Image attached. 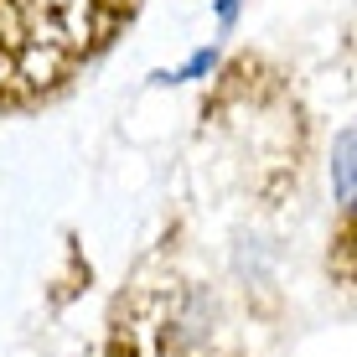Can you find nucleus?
<instances>
[{"label":"nucleus","mask_w":357,"mask_h":357,"mask_svg":"<svg viewBox=\"0 0 357 357\" xmlns=\"http://www.w3.org/2000/svg\"><path fill=\"white\" fill-rule=\"evenodd\" d=\"M233 16H238V0H218V21L233 26Z\"/></svg>","instance_id":"3"},{"label":"nucleus","mask_w":357,"mask_h":357,"mask_svg":"<svg viewBox=\"0 0 357 357\" xmlns=\"http://www.w3.org/2000/svg\"><path fill=\"white\" fill-rule=\"evenodd\" d=\"M331 197H337V233H331L337 275L357 285V119L331 145Z\"/></svg>","instance_id":"1"},{"label":"nucleus","mask_w":357,"mask_h":357,"mask_svg":"<svg viewBox=\"0 0 357 357\" xmlns=\"http://www.w3.org/2000/svg\"><path fill=\"white\" fill-rule=\"evenodd\" d=\"M213 68H218V52H213V47H197L176 73H155V83H192V78H207Z\"/></svg>","instance_id":"2"}]
</instances>
